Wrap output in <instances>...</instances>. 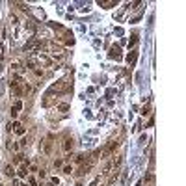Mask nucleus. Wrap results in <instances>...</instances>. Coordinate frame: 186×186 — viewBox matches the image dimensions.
I'll use <instances>...</instances> for the list:
<instances>
[{"instance_id":"obj_7","label":"nucleus","mask_w":186,"mask_h":186,"mask_svg":"<svg viewBox=\"0 0 186 186\" xmlns=\"http://www.w3.org/2000/svg\"><path fill=\"white\" fill-rule=\"evenodd\" d=\"M6 175H13V167L11 166H6Z\"/></svg>"},{"instance_id":"obj_11","label":"nucleus","mask_w":186,"mask_h":186,"mask_svg":"<svg viewBox=\"0 0 186 186\" xmlns=\"http://www.w3.org/2000/svg\"><path fill=\"white\" fill-rule=\"evenodd\" d=\"M136 41H138V37H134V39H130V43H128V47H134V45H136Z\"/></svg>"},{"instance_id":"obj_9","label":"nucleus","mask_w":186,"mask_h":186,"mask_svg":"<svg viewBox=\"0 0 186 186\" xmlns=\"http://www.w3.org/2000/svg\"><path fill=\"white\" fill-rule=\"evenodd\" d=\"M63 171H65V173H71V171H73V167H71V166H65Z\"/></svg>"},{"instance_id":"obj_3","label":"nucleus","mask_w":186,"mask_h":186,"mask_svg":"<svg viewBox=\"0 0 186 186\" xmlns=\"http://www.w3.org/2000/svg\"><path fill=\"white\" fill-rule=\"evenodd\" d=\"M11 127H13V128H15V132H17V134H19V136H22V134H24V132H26V130H24V127H22V125H21V123H17V121H15L13 125H11Z\"/></svg>"},{"instance_id":"obj_12","label":"nucleus","mask_w":186,"mask_h":186,"mask_svg":"<svg viewBox=\"0 0 186 186\" xmlns=\"http://www.w3.org/2000/svg\"><path fill=\"white\" fill-rule=\"evenodd\" d=\"M76 186H82V184H76Z\"/></svg>"},{"instance_id":"obj_4","label":"nucleus","mask_w":186,"mask_h":186,"mask_svg":"<svg viewBox=\"0 0 186 186\" xmlns=\"http://www.w3.org/2000/svg\"><path fill=\"white\" fill-rule=\"evenodd\" d=\"M26 175H28V167H26V164H22L19 167V177H26Z\"/></svg>"},{"instance_id":"obj_2","label":"nucleus","mask_w":186,"mask_h":186,"mask_svg":"<svg viewBox=\"0 0 186 186\" xmlns=\"http://www.w3.org/2000/svg\"><path fill=\"white\" fill-rule=\"evenodd\" d=\"M21 108H22V103H21V101H17V103L13 104V108H11V117H17V113L21 112Z\"/></svg>"},{"instance_id":"obj_10","label":"nucleus","mask_w":186,"mask_h":186,"mask_svg":"<svg viewBox=\"0 0 186 186\" xmlns=\"http://www.w3.org/2000/svg\"><path fill=\"white\" fill-rule=\"evenodd\" d=\"M28 182H30V186H37V182H35V179H28Z\"/></svg>"},{"instance_id":"obj_8","label":"nucleus","mask_w":186,"mask_h":186,"mask_svg":"<svg viewBox=\"0 0 186 186\" xmlns=\"http://www.w3.org/2000/svg\"><path fill=\"white\" fill-rule=\"evenodd\" d=\"M127 60H128V62H134V60H136V52H132V54H128V56H127Z\"/></svg>"},{"instance_id":"obj_5","label":"nucleus","mask_w":186,"mask_h":186,"mask_svg":"<svg viewBox=\"0 0 186 186\" xmlns=\"http://www.w3.org/2000/svg\"><path fill=\"white\" fill-rule=\"evenodd\" d=\"M71 147H73V140H65V143H63V149H65V151H69Z\"/></svg>"},{"instance_id":"obj_1","label":"nucleus","mask_w":186,"mask_h":186,"mask_svg":"<svg viewBox=\"0 0 186 186\" xmlns=\"http://www.w3.org/2000/svg\"><path fill=\"white\" fill-rule=\"evenodd\" d=\"M39 47H41L39 41H30V43L24 45V52H35V50H39Z\"/></svg>"},{"instance_id":"obj_6","label":"nucleus","mask_w":186,"mask_h":186,"mask_svg":"<svg viewBox=\"0 0 186 186\" xmlns=\"http://www.w3.org/2000/svg\"><path fill=\"white\" fill-rule=\"evenodd\" d=\"M112 58H116V60H119V49H112V54H110Z\"/></svg>"}]
</instances>
